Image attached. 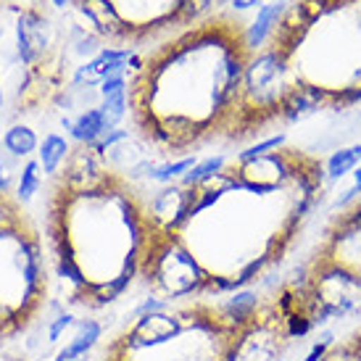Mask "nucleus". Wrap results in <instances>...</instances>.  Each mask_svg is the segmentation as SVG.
<instances>
[{"mask_svg":"<svg viewBox=\"0 0 361 361\" xmlns=\"http://www.w3.org/2000/svg\"><path fill=\"white\" fill-rule=\"evenodd\" d=\"M248 24L232 11H214L132 56L127 114L151 156L177 161L245 142V77L256 56Z\"/></svg>","mask_w":361,"mask_h":361,"instance_id":"nucleus-2","label":"nucleus"},{"mask_svg":"<svg viewBox=\"0 0 361 361\" xmlns=\"http://www.w3.org/2000/svg\"><path fill=\"white\" fill-rule=\"evenodd\" d=\"M103 338V324L95 319H82L77 324V335L69 341V345L56 356V361H85L90 351L101 343Z\"/></svg>","mask_w":361,"mask_h":361,"instance_id":"nucleus-9","label":"nucleus"},{"mask_svg":"<svg viewBox=\"0 0 361 361\" xmlns=\"http://www.w3.org/2000/svg\"><path fill=\"white\" fill-rule=\"evenodd\" d=\"M232 11H248V8H256V6H264V0H232L230 3Z\"/></svg>","mask_w":361,"mask_h":361,"instance_id":"nucleus-18","label":"nucleus"},{"mask_svg":"<svg viewBox=\"0 0 361 361\" xmlns=\"http://www.w3.org/2000/svg\"><path fill=\"white\" fill-rule=\"evenodd\" d=\"M324 185V161L293 145L227 159L190 185H164L148 203L142 285L164 301L251 288L301 238Z\"/></svg>","mask_w":361,"mask_h":361,"instance_id":"nucleus-1","label":"nucleus"},{"mask_svg":"<svg viewBox=\"0 0 361 361\" xmlns=\"http://www.w3.org/2000/svg\"><path fill=\"white\" fill-rule=\"evenodd\" d=\"M69 151H71V145L66 137H61L56 132L45 135V140L40 142V151H37V161H40V166H42V174H45V177H53V174L61 169V164L66 161Z\"/></svg>","mask_w":361,"mask_h":361,"instance_id":"nucleus-12","label":"nucleus"},{"mask_svg":"<svg viewBox=\"0 0 361 361\" xmlns=\"http://www.w3.org/2000/svg\"><path fill=\"white\" fill-rule=\"evenodd\" d=\"M238 324L221 298L166 301L156 311L132 314L101 345L95 361H238L243 345L267 317Z\"/></svg>","mask_w":361,"mask_h":361,"instance_id":"nucleus-5","label":"nucleus"},{"mask_svg":"<svg viewBox=\"0 0 361 361\" xmlns=\"http://www.w3.org/2000/svg\"><path fill=\"white\" fill-rule=\"evenodd\" d=\"M71 6L106 48L137 53L206 19L219 0H71Z\"/></svg>","mask_w":361,"mask_h":361,"instance_id":"nucleus-7","label":"nucleus"},{"mask_svg":"<svg viewBox=\"0 0 361 361\" xmlns=\"http://www.w3.org/2000/svg\"><path fill=\"white\" fill-rule=\"evenodd\" d=\"M3 145H6V151L11 156H16V159H27L32 153L37 151V135L35 130H30L27 124H13L6 130L3 135Z\"/></svg>","mask_w":361,"mask_h":361,"instance_id":"nucleus-13","label":"nucleus"},{"mask_svg":"<svg viewBox=\"0 0 361 361\" xmlns=\"http://www.w3.org/2000/svg\"><path fill=\"white\" fill-rule=\"evenodd\" d=\"M53 295V269L40 221L16 192H0V343L37 324Z\"/></svg>","mask_w":361,"mask_h":361,"instance_id":"nucleus-6","label":"nucleus"},{"mask_svg":"<svg viewBox=\"0 0 361 361\" xmlns=\"http://www.w3.org/2000/svg\"><path fill=\"white\" fill-rule=\"evenodd\" d=\"M280 87L282 124L361 101V0H293L256 51Z\"/></svg>","mask_w":361,"mask_h":361,"instance_id":"nucleus-4","label":"nucleus"},{"mask_svg":"<svg viewBox=\"0 0 361 361\" xmlns=\"http://www.w3.org/2000/svg\"><path fill=\"white\" fill-rule=\"evenodd\" d=\"M3 3H8V0H0V8H3Z\"/></svg>","mask_w":361,"mask_h":361,"instance_id":"nucleus-22","label":"nucleus"},{"mask_svg":"<svg viewBox=\"0 0 361 361\" xmlns=\"http://www.w3.org/2000/svg\"><path fill=\"white\" fill-rule=\"evenodd\" d=\"M101 98H103V116H106V124L109 130H116L124 116H127V77L124 74H114V77H106L101 82Z\"/></svg>","mask_w":361,"mask_h":361,"instance_id":"nucleus-8","label":"nucleus"},{"mask_svg":"<svg viewBox=\"0 0 361 361\" xmlns=\"http://www.w3.org/2000/svg\"><path fill=\"white\" fill-rule=\"evenodd\" d=\"M66 127H69L71 137L82 142V145H92V142H98L109 132V124H106V116H103L101 109L82 111L74 121H66Z\"/></svg>","mask_w":361,"mask_h":361,"instance_id":"nucleus-10","label":"nucleus"},{"mask_svg":"<svg viewBox=\"0 0 361 361\" xmlns=\"http://www.w3.org/2000/svg\"><path fill=\"white\" fill-rule=\"evenodd\" d=\"M356 166H361V145H348V148H341L335 151L324 164V171H327V180H341L348 171H353Z\"/></svg>","mask_w":361,"mask_h":361,"instance_id":"nucleus-14","label":"nucleus"},{"mask_svg":"<svg viewBox=\"0 0 361 361\" xmlns=\"http://www.w3.org/2000/svg\"><path fill=\"white\" fill-rule=\"evenodd\" d=\"M198 164V159L195 156H188V159H177V161H156L151 166V171H148V180L153 182H171L174 177H185L188 171L192 169Z\"/></svg>","mask_w":361,"mask_h":361,"instance_id":"nucleus-15","label":"nucleus"},{"mask_svg":"<svg viewBox=\"0 0 361 361\" xmlns=\"http://www.w3.org/2000/svg\"><path fill=\"white\" fill-rule=\"evenodd\" d=\"M151 195L111 164L98 142L71 145L42 192V235L53 282L71 309L103 311L140 280Z\"/></svg>","mask_w":361,"mask_h":361,"instance_id":"nucleus-3","label":"nucleus"},{"mask_svg":"<svg viewBox=\"0 0 361 361\" xmlns=\"http://www.w3.org/2000/svg\"><path fill=\"white\" fill-rule=\"evenodd\" d=\"M42 185V166L40 161H27L24 164V169H21V177H19V188H16V198L21 203H27L30 206L32 198L37 195Z\"/></svg>","mask_w":361,"mask_h":361,"instance_id":"nucleus-16","label":"nucleus"},{"mask_svg":"<svg viewBox=\"0 0 361 361\" xmlns=\"http://www.w3.org/2000/svg\"><path fill=\"white\" fill-rule=\"evenodd\" d=\"M71 324H74V317L71 314H61L59 319L51 324V330H48V338H51V343H56L61 338V332L63 330H69Z\"/></svg>","mask_w":361,"mask_h":361,"instance_id":"nucleus-17","label":"nucleus"},{"mask_svg":"<svg viewBox=\"0 0 361 361\" xmlns=\"http://www.w3.org/2000/svg\"><path fill=\"white\" fill-rule=\"evenodd\" d=\"M53 6H56V8H66V6H69L71 0H51Z\"/></svg>","mask_w":361,"mask_h":361,"instance_id":"nucleus-21","label":"nucleus"},{"mask_svg":"<svg viewBox=\"0 0 361 361\" xmlns=\"http://www.w3.org/2000/svg\"><path fill=\"white\" fill-rule=\"evenodd\" d=\"M285 0H277V3H264L259 8V13H256V19L248 24V42H251L253 51H259V48H264V42L269 40L271 30H274V24H277V19L282 16V11H285Z\"/></svg>","mask_w":361,"mask_h":361,"instance_id":"nucleus-11","label":"nucleus"},{"mask_svg":"<svg viewBox=\"0 0 361 361\" xmlns=\"http://www.w3.org/2000/svg\"><path fill=\"white\" fill-rule=\"evenodd\" d=\"M11 190V174L6 171V166H0V192Z\"/></svg>","mask_w":361,"mask_h":361,"instance_id":"nucleus-19","label":"nucleus"},{"mask_svg":"<svg viewBox=\"0 0 361 361\" xmlns=\"http://www.w3.org/2000/svg\"><path fill=\"white\" fill-rule=\"evenodd\" d=\"M353 188L361 192V166H356V169H353Z\"/></svg>","mask_w":361,"mask_h":361,"instance_id":"nucleus-20","label":"nucleus"}]
</instances>
